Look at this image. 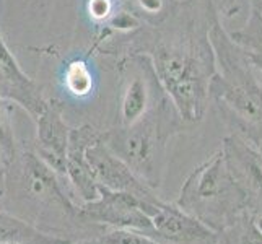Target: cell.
Segmentation results:
<instances>
[{"label": "cell", "instance_id": "1", "mask_svg": "<svg viewBox=\"0 0 262 244\" xmlns=\"http://www.w3.org/2000/svg\"><path fill=\"white\" fill-rule=\"evenodd\" d=\"M215 15L210 0H195L194 10L181 13L176 28L161 33L147 52L161 90L187 125L201 122L209 107L216 72L209 39Z\"/></svg>", "mask_w": 262, "mask_h": 244}, {"label": "cell", "instance_id": "2", "mask_svg": "<svg viewBox=\"0 0 262 244\" xmlns=\"http://www.w3.org/2000/svg\"><path fill=\"white\" fill-rule=\"evenodd\" d=\"M209 39L215 54L216 72L210 81V98L219 103L223 114L238 134L252 145H262V83L243 49L231 39L230 31L215 15Z\"/></svg>", "mask_w": 262, "mask_h": 244}, {"label": "cell", "instance_id": "3", "mask_svg": "<svg viewBox=\"0 0 262 244\" xmlns=\"http://www.w3.org/2000/svg\"><path fill=\"white\" fill-rule=\"evenodd\" d=\"M186 127L187 124L163 92L139 121L103 134L101 140L135 176L153 189L160 186L163 176L166 142Z\"/></svg>", "mask_w": 262, "mask_h": 244}, {"label": "cell", "instance_id": "4", "mask_svg": "<svg viewBox=\"0 0 262 244\" xmlns=\"http://www.w3.org/2000/svg\"><path fill=\"white\" fill-rule=\"evenodd\" d=\"M176 205L213 233L230 228L243 215L249 213L246 195L222 150L189 174Z\"/></svg>", "mask_w": 262, "mask_h": 244}, {"label": "cell", "instance_id": "5", "mask_svg": "<svg viewBox=\"0 0 262 244\" xmlns=\"http://www.w3.org/2000/svg\"><path fill=\"white\" fill-rule=\"evenodd\" d=\"M98 198L82 207V215L90 220L113 225L117 230H130L153 236V227L147 213L142 210L143 201L134 194L117 192L98 184Z\"/></svg>", "mask_w": 262, "mask_h": 244}, {"label": "cell", "instance_id": "6", "mask_svg": "<svg viewBox=\"0 0 262 244\" xmlns=\"http://www.w3.org/2000/svg\"><path fill=\"white\" fill-rule=\"evenodd\" d=\"M142 210L151 221L153 236L168 244H215L216 233L181 210L176 204H166L153 197L143 201Z\"/></svg>", "mask_w": 262, "mask_h": 244}, {"label": "cell", "instance_id": "7", "mask_svg": "<svg viewBox=\"0 0 262 244\" xmlns=\"http://www.w3.org/2000/svg\"><path fill=\"white\" fill-rule=\"evenodd\" d=\"M222 151L246 195L249 213L257 218L262 215V157L259 148L241 135L231 134L225 137Z\"/></svg>", "mask_w": 262, "mask_h": 244}, {"label": "cell", "instance_id": "8", "mask_svg": "<svg viewBox=\"0 0 262 244\" xmlns=\"http://www.w3.org/2000/svg\"><path fill=\"white\" fill-rule=\"evenodd\" d=\"M86 161L96 184L111 191L134 194L140 198L157 197L153 189L135 176L132 169L117 158L101 139L86 150Z\"/></svg>", "mask_w": 262, "mask_h": 244}, {"label": "cell", "instance_id": "9", "mask_svg": "<svg viewBox=\"0 0 262 244\" xmlns=\"http://www.w3.org/2000/svg\"><path fill=\"white\" fill-rule=\"evenodd\" d=\"M0 96L21 106L33 116V119H38V116L49 103L44 99L36 81L21 70L18 60L5 44L2 33H0Z\"/></svg>", "mask_w": 262, "mask_h": 244}, {"label": "cell", "instance_id": "10", "mask_svg": "<svg viewBox=\"0 0 262 244\" xmlns=\"http://www.w3.org/2000/svg\"><path fill=\"white\" fill-rule=\"evenodd\" d=\"M92 125H82L80 129H70L69 145L66 157V174L77 187L78 194L85 202H92L98 198V184L92 174V169L86 161V150L101 139Z\"/></svg>", "mask_w": 262, "mask_h": 244}, {"label": "cell", "instance_id": "11", "mask_svg": "<svg viewBox=\"0 0 262 244\" xmlns=\"http://www.w3.org/2000/svg\"><path fill=\"white\" fill-rule=\"evenodd\" d=\"M38 155L56 173L66 174V157L70 127L62 119L60 107L49 101L38 116Z\"/></svg>", "mask_w": 262, "mask_h": 244}, {"label": "cell", "instance_id": "12", "mask_svg": "<svg viewBox=\"0 0 262 244\" xmlns=\"http://www.w3.org/2000/svg\"><path fill=\"white\" fill-rule=\"evenodd\" d=\"M158 80L155 77V72L151 69L150 59H147V64L143 67V74H135L130 80L122 96L121 103V116L122 125H130L135 121L145 114L151 104L157 101V98L163 93V90L157 95L155 85Z\"/></svg>", "mask_w": 262, "mask_h": 244}, {"label": "cell", "instance_id": "13", "mask_svg": "<svg viewBox=\"0 0 262 244\" xmlns=\"http://www.w3.org/2000/svg\"><path fill=\"white\" fill-rule=\"evenodd\" d=\"M21 183L31 197L38 201L62 202L67 205V198L62 195L56 179V171L49 168L39 157L25 153L21 158Z\"/></svg>", "mask_w": 262, "mask_h": 244}, {"label": "cell", "instance_id": "14", "mask_svg": "<svg viewBox=\"0 0 262 244\" xmlns=\"http://www.w3.org/2000/svg\"><path fill=\"white\" fill-rule=\"evenodd\" d=\"M0 242L13 244H67L66 239H59L44 234L33 228L26 221L0 212Z\"/></svg>", "mask_w": 262, "mask_h": 244}, {"label": "cell", "instance_id": "15", "mask_svg": "<svg viewBox=\"0 0 262 244\" xmlns=\"http://www.w3.org/2000/svg\"><path fill=\"white\" fill-rule=\"evenodd\" d=\"M231 39L243 49L254 70L262 72V16L256 10H249L246 23L239 30L230 33Z\"/></svg>", "mask_w": 262, "mask_h": 244}, {"label": "cell", "instance_id": "16", "mask_svg": "<svg viewBox=\"0 0 262 244\" xmlns=\"http://www.w3.org/2000/svg\"><path fill=\"white\" fill-rule=\"evenodd\" d=\"M215 244H262V231L254 216L246 213L230 228L216 233Z\"/></svg>", "mask_w": 262, "mask_h": 244}, {"label": "cell", "instance_id": "17", "mask_svg": "<svg viewBox=\"0 0 262 244\" xmlns=\"http://www.w3.org/2000/svg\"><path fill=\"white\" fill-rule=\"evenodd\" d=\"M66 86L75 96H86L93 88V77L88 65L82 60H75L66 70Z\"/></svg>", "mask_w": 262, "mask_h": 244}, {"label": "cell", "instance_id": "18", "mask_svg": "<svg viewBox=\"0 0 262 244\" xmlns=\"http://www.w3.org/2000/svg\"><path fill=\"white\" fill-rule=\"evenodd\" d=\"M10 104L4 96H0V150L4 151L7 161L10 163L15 155V143H13V130L10 121Z\"/></svg>", "mask_w": 262, "mask_h": 244}, {"label": "cell", "instance_id": "19", "mask_svg": "<svg viewBox=\"0 0 262 244\" xmlns=\"http://www.w3.org/2000/svg\"><path fill=\"white\" fill-rule=\"evenodd\" d=\"M103 244H160L153 238L130 230H116L104 236Z\"/></svg>", "mask_w": 262, "mask_h": 244}, {"label": "cell", "instance_id": "20", "mask_svg": "<svg viewBox=\"0 0 262 244\" xmlns=\"http://www.w3.org/2000/svg\"><path fill=\"white\" fill-rule=\"evenodd\" d=\"M88 12L95 20H106L113 12V2L111 0H90Z\"/></svg>", "mask_w": 262, "mask_h": 244}, {"label": "cell", "instance_id": "21", "mask_svg": "<svg viewBox=\"0 0 262 244\" xmlns=\"http://www.w3.org/2000/svg\"><path fill=\"white\" fill-rule=\"evenodd\" d=\"M140 8L151 16H165L168 10V0H137Z\"/></svg>", "mask_w": 262, "mask_h": 244}, {"label": "cell", "instance_id": "22", "mask_svg": "<svg viewBox=\"0 0 262 244\" xmlns=\"http://www.w3.org/2000/svg\"><path fill=\"white\" fill-rule=\"evenodd\" d=\"M210 2L215 7V10L219 12L220 18L222 16L230 18L233 15H236L241 8L239 0H210Z\"/></svg>", "mask_w": 262, "mask_h": 244}, {"label": "cell", "instance_id": "23", "mask_svg": "<svg viewBox=\"0 0 262 244\" xmlns=\"http://www.w3.org/2000/svg\"><path fill=\"white\" fill-rule=\"evenodd\" d=\"M113 25H117L116 28H124V30H127V28H135V26H137V21H135V18H134V16H129V15H125V13H121V15L117 16L116 20L113 21Z\"/></svg>", "mask_w": 262, "mask_h": 244}, {"label": "cell", "instance_id": "24", "mask_svg": "<svg viewBox=\"0 0 262 244\" xmlns=\"http://www.w3.org/2000/svg\"><path fill=\"white\" fill-rule=\"evenodd\" d=\"M239 4H246L249 10H256L262 16V0H239Z\"/></svg>", "mask_w": 262, "mask_h": 244}, {"label": "cell", "instance_id": "25", "mask_svg": "<svg viewBox=\"0 0 262 244\" xmlns=\"http://www.w3.org/2000/svg\"><path fill=\"white\" fill-rule=\"evenodd\" d=\"M8 166V161L4 155V151L0 150V183L4 181V173H5V168Z\"/></svg>", "mask_w": 262, "mask_h": 244}, {"label": "cell", "instance_id": "26", "mask_svg": "<svg viewBox=\"0 0 262 244\" xmlns=\"http://www.w3.org/2000/svg\"><path fill=\"white\" fill-rule=\"evenodd\" d=\"M256 225L259 227V230L262 231V215H260V216H257V218H256Z\"/></svg>", "mask_w": 262, "mask_h": 244}, {"label": "cell", "instance_id": "27", "mask_svg": "<svg viewBox=\"0 0 262 244\" xmlns=\"http://www.w3.org/2000/svg\"><path fill=\"white\" fill-rule=\"evenodd\" d=\"M257 148H259V151H260V157H262V145H260V147H257Z\"/></svg>", "mask_w": 262, "mask_h": 244}, {"label": "cell", "instance_id": "28", "mask_svg": "<svg viewBox=\"0 0 262 244\" xmlns=\"http://www.w3.org/2000/svg\"><path fill=\"white\" fill-rule=\"evenodd\" d=\"M0 244H13V242H0Z\"/></svg>", "mask_w": 262, "mask_h": 244}]
</instances>
